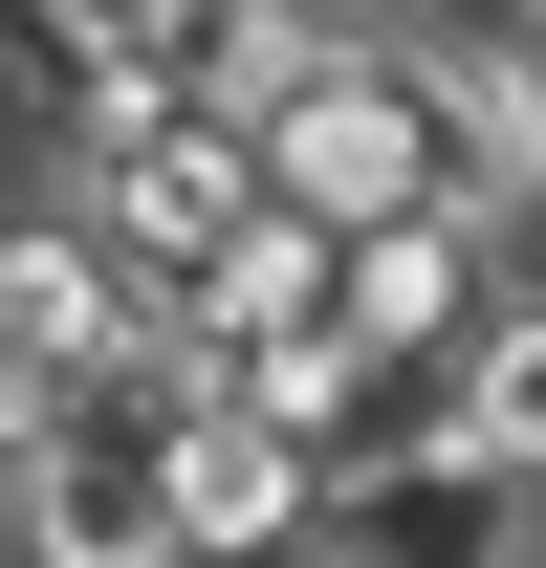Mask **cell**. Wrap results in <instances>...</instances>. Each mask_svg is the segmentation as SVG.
Instances as JSON below:
<instances>
[{"instance_id":"6da1fadb","label":"cell","mask_w":546,"mask_h":568,"mask_svg":"<svg viewBox=\"0 0 546 568\" xmlns=\"http://www.w3.org/2000/svg\"><path fill=\"white\" fill-rule=\"evenodd\" d=\"M198 351L175 328H132L110 372H44V416H22V459H0V525H22V568H175V437H198Z\"/></svg>"},{"instance_id":"277c9868","label":"cell","mask_w":546,"mask_h":568,"mask_svg":"<svg viewBox=\"0 0 546 568\" xmlns=\"http://www.w3.org/2000/svg\"><path fill=\"white\" fill-rule=\"evenodd\" d=\"M437 437H459V459H503V481L546 503V284H503V306L459 328V372H437Z\"/></svg>"},{"instance_id":"7a4b0ae2","label":"cell","mask_w":546,"mask_h":568,"mask_svg":"<svg viewBox=\"0 0 546 568\" xmlns=\"http://www.w3.org/2000/svg\"><path fill=\"white\" fill-rule=\"evenodd\" d=\"M481 306H503V241H459V219H372L350 241V351L372 372H459Z\"/></svg>"},{"instance_id":"3957f363","label":"cell","mask_w":546,"mask_h":568,"mask_svg":"<svg viewBox=\"0 0 546 568\" xmlns=\"http://www.w3.org/2000/svg\"><path fill=\"white\" fill-rule=\"evenodd\" d=\"M175 568H306V437H263V416L175 437Z\"/></svg>"},{"instance_id":"5b68a950","label":"cell","mask_w":546,"mask_h":568,"mask_svg":"<svg viewBox=\"0 0 546 568\" xmlns=\"http://www.w3.org/2000/svg\"><path fill=\"white\" fill-rule=\"evenodd\" d=\"M0 568H22V525H0Z\"/></svg>"}]
</instances>
